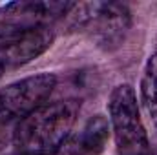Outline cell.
<instances>
[{"mask_svg": "<svg viewBox=\"0 0 157 155\" xmlns=\"http://www.w3.org/2000/svg\"><path fill=\"white\" fill-rule=\"evenodd\" d=\"M108 122L115 155H157L144 128L137 95L130 84H117L108 100Z\"/></svg>", "mask_w": 157, "mask_h": 155, "instance_id": "3957f363", "label": "cell"}, {"mask_svg": "<svg viewBox=\"0 0 157 155\" xmlns=\"http://www.w3.org/2000/svg\"><path fill=\"white\" fill-rule=\"evenodd\" d=\"M80 102L64 99L46 102L33 113L18 120L13 133L17 155H59L73 133Z\"/></svg>", "mask_w": 157, "mask_h": 155, "instance_id": "6da1fadb", "label": "cell"}, {"mask_svg": "<svg viewBox=\"0 0 157 155\" xmlns=\"http://www.w3.org/2000/svg\"><path fill=\"white\" fill-rule=\"evenodd\" d=\"M71 2H7L0 6V40L51 28L71 11Z\"/></svg>", "mask_w": 157, "mask_h": 155, "instance_id": "277c9868", "label": "cell"}, {"mask_svg": "<svg viewBox=\"0 0 157 155\" xmlns=\"http://www.w3.org/2000/svg\"><path fill=\"white\" fill-rule=\"evenodd\" d=\"M70 17V28L86 35L102 49L119 47L130 28L132 13L128 6L117 2H86L73 4Z\"/></svg>", "mask_w": 157, "mask_h": 155, "instance_id": "7a4b0ae2", "label": "cell"}, {"mask_svg": "<svg viewBox=\"0 0 157 155\" xmlns=\"http://www.w3.org/2000/svg\"><path fill=\"white\" fill-rule=\"evenodd\" d=\"M53 40H55V33L51 28H42L37 31L6 40L4 44H0V66L4 70L20 68L35 60L42 53H46L53 44Z\"/></svg>", "mask_w": 157, "mask_h": 155, "instance_id": "8992f818", "label": "cell"}, {"mask_svg": "<svg viewBox=\"0 0 157 155\" xmlns=\"http://www.w3.org/2000/svg\"><path fill=\"white\" fill-rule=\"evenodd\" d=\"M57 86L53 73H37L0 88V124L22 120L46 104Z\"/></svg>", "mask_w": 157, "mask_h": 155, "instance_id": "5b68a950", "label": "cell"}, {"mask_svg": "<svg viewBox=\"0 0 157 155\" xmlns=\"http://www.w3.org/2000/svg\"><path fill=\"white\" fill-rule=\"evenodd\" d=\"M4 71H6V70H4V68H2V66H0V77H2V75H4Z\"/></svg>", "mask_w": 157, "mask_h": 155, "instance_id": "9c48e42d", "label": "cell"}, {"mask_svg": "<svg viewBox=\"0 0 157 155\" xmlns=\"http://www.w3.org/2000/svg\"><path fill=\"white\" fill-rule=\"evenodd\" d=\"M110 122L104 115L90 117L82 128L71 133L59 155H99L110 139Z\"/></svg>", "mask_w": 157, "mask_h": 155, "instance_id": "52a82bcc", "label": "cell"}, {"mask_svg": "<svg viewBox=\"0 0 157 155\" xmlns=\"http://www.w3.org/2000/svg\"><path fill=\"white\" fill-rule=\"evenodd\" d=\"M139 93H141L143 110L148 115V119L152 120L157 131V49L152 51L150 57L146 59L143 77H141Z\"/></svg>", "mask_w": 157, "mask_h": 155, "instance_id": "ba28073f", "label": "cell"}, {"mask_svg": "<svg viewBox=\"0 0 157 155\" xmlns=\"http://www.w3.org/2000/svg\"><path fill=\"white\" fill-rule=\"evenodd\" d=\"M15 155H17V153H15Z\"/></svg>", "mask_w": 157, "mask_h": 155, "instance_id": "30bf717a", "label": "cell"}]
</instances>
